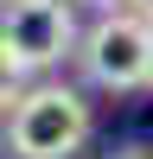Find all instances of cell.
<instances>
[{
  "label": "cell",
  "mask_w": 153,
  "mask_h": 159,
  "mask_svg": "<svg viewBox=\"0 0 153 159\" xmlns=\"http://www.w3.org/2000/svg\"><path fill=\"white\" fill-rule=\"evenodd\" d=\"M147 89H153V83H147Z\"/></svg>",
  "instance_id": "8"
},
{
  "label": "cell",
  "mask_w": 153,
  "mask_h": 159,
  "mask_svg": "<svg viewBox=\"0 0 153 159\" xmlns=\"http://www.w3.org/2000/svg\"><path fill=\"white\" fill-rule=\"evenodd\" d=\"M109 159H153L147 147H121V153H109Z\"/></svg>",
  "instance_id": "6"
},
{
  "label": "cell",
  "mask_w": 153,
  "mask_h": 159,
  "mask_svg": "<svg viewBox=\"0 0 153 159\" xmlns=\"http://www.w3.org/2000/svg\"><path fill=\"white\" fill-rule=\"evenodd\" d=\"M128 13H140V19H153V0H128Z\"/></svg>",
  "instance_id": "7"
},
{
  "label": "cell",
  "mask_w": 153,
  "mask_h": 159,
  "mask_svg": "<svg viewBox=\"0 0 153 159\" xmlns=\"http://www.w3.org/2000/svg\"><path fill=\"white\" fill-rule=\"evenodd\" d=\"M70 7H89V13H109V7H121V0H70Z\"/></svg>",
  "instance_id": "5"
},
{
  "label": "cell",
  "mask_w": 153,
  "mask_h": 159,
  "mask_svg": "<svg viewBox=\"0 0 153 159\" xmlns=\"http://www.w3.org/2000/svg\"><path fill=\"white\" fill-rule=\"evenodd\" d=\"M70 57L96 89H115V96L147 89L153 83V25L140 13H128V7H109V13H96L89 32H76Z\"/></svg>",
  "instance_id": "2"
},
{
  "label": "cell",
  "mask_w": 153,
  "mask_h": 159,
  "mask_svg": "<svg viewBox=\"0 0 153 159\" xmlns=\"http://www.w3.org/2000/svg\"><path fill=\"white\" fill-rule=\"evenodd\" d=\"M96 134V108L70 83H26L7 108V147L13 159H76Z\"/></svg>",
  "instance_id": "1"
},
{
  "label": "cell",
  "mask_w": 153,
  "mask_h": 159,
  "mask_svg": "<svg viewBox=\"0 0 153 159\" xmlns=\"http://www.w3.org/2000/svg\"><path fill=\"white\" fill-rule=\"evenodd\" d=\"M26 83H32V76H26V64L13 57L7 45H0V115H7L13 102H19V89H26Z\"/></svg>",
  "instance_id": "4"
},
{
  "label": "cell",
  "mask_w": 153,
  "mask_h": 159,
  "mask_svg": "<svg viewBox=\"0 0 153 159\" xmlns=\"http://www.w3.org/2000/svg\"><path fill=\"white\" fill-rule=\"evenodd\" d=\"M0 45L26 64V76L58 70L76 51V7L70 0H0Z\"/></svg>",
  "instance_id": "3"
},
{
  "label": "cell",
  "mask_w": 153,
  "mask_h": 159,
  "mask_svg": "<svg viewBox=\"0 0 153 159\" xmlns=\"http://www.w3.org/2000/svg\"><path fill=\"white\" fill-rule=\"evenodd\" d=\"M147 25H153V19H147Z\"/></svg>",
  "instance_id": "9"
}]
</instances>
